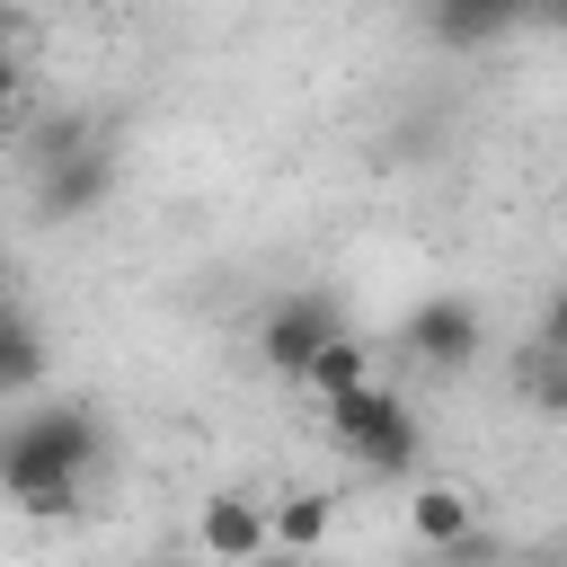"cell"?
I'll list each match as a JSON object with an SVG mask.
<instances>
[{
    "label": "cell",
    "mask_w": 567,
    "mask_h": 567,
    "mask_svg": "<svg viewBox=\"0 0 567 567\" xmlns=\"http://www.w3.org/2000/svg\"><path fill=\"white\" fill-rule=\"evenodd\" d=\"M328 434H337L372 478H408V470H416V443H425L416 408H408L390 381H363V390L328 399Z\"/></svg>",
    "instance_id": "7a4b0ae2"
},
{
    "label": "cell",
    "mask_w": 567,
    "mask_h": 567,
    "mask_svg": "<svg viewBox=\"0 0 567 567\" xmlns=\"http://www.w3.org/2000/svg\"><path fill=\"white\" fill-rule=\"evenodd\" d=\"M540 346H558V354H567V284H558V301H549V319H540Z\"/></svg>",
    "instance_id": "4fadbf2b"
},
{
    "label": "cell",
    "mask_w": 567,
    "mask_h": 567,
    "mask_svg": "<svg viewBox=\"0 0 567 567\" xmlns=\"http://www.w3.org/2000/svg\"><path fill=\"white\" fill-rule=\"evenodd\" d=\"M363 381H372V346L346 328V337L310 363V390H319V408H328V399H346V390H363Z\"/></svg>",
    "instance_id": "8fae6325"
},
{
    "label": "cell",
    "mask_w": 567,
    "mask_h": 567,
    "mask_svg": "<svg viewBox=\"0 0 567 567\" xmlns=\"http://www.w3.org/2000/svg\"><path fill=\"white\" fill-rule=\"evenodd\" d=\"M106 186H115V159H106V142L71 115V124H53V142H44V168H35V204L53 213V221H80V213H97L106 204Z\"/></svg>",
    "instance_id": "3957f363"
},
{
    "label": "cell",
    "mask_w": 567,
    "mask_h": 567,
    "mask_svg": "<svg viewBox=\"0 0 567 567\" xmlns=\"http://www.w3.org/2000/svg\"><path fill=\"white\" fill-rule=\"evenodd\" d=\"M408 532H416L425 549H461V540L478 532V505H470V487H452V478H425V487L408 496Z\"/></svg>",
    "instance_id": "ba28073f"
},
{
    "label": "cell",
    "mask_w": 567,
    "mask_h": 567,
    "mask_svg": "<svg viewBox=\"0 0 567 567\" xmlns=\"http://www.w3.org/2000/svg\"><path fill=\"white\" fill-rule=\"evenodd\" d=\"M248 567H310V558H292V549H266V558H248Z\"/></svg>",
    "instance_id": "5bb4252c"
},
{
    "label": "cell",
    "mask_w": 567,
    "mask_h": 567,
    "mask_svg": "<svg viewBox=\"0 0 567 567\" xmlns=\"http://www.w3.org/2000/svg\"><path fill=\"white\" fill-rule=\"evenodd\" d=\"M328 523H337V505H328L319 487H301V496H284V505H275V549L310 558V549L328 540Z\"/></svg>",
    "instance_id": "30bf717a"
},
{
    "label": "cell",
    "mask_w": 567,
    "mask_h": 567,
    "mask_svg": "<svg viewBox=\"0 0 567 567\" xmlns=\"http://www.w3.org/2000/svg\"><path fill=\"white\" fill-rule=\"evenodd\" d=\"M195 540H204V558H213V567H248V558H266V549H275V505H257L248 487H221V496H204Z\"/></svg>",
    "instance_id": "8992f818"
},
{
    "label": "cell",
    "mask_w": 567,
    "mask_h": 567,
    "mask_svg": "<svg viewBox=\"0 0 567 567\" xmlns=\"http://www.w3.org/2000/svg\"><path fill=\"white\" fill-rule=\"evenodd\" d=\"M523 18H532V0H425V35L452 53H478V44L514 35Z\"/></svg>",
    "instance_id": "52a82bcc"
},
{
    "label": "cell",
    "mask_w": 567,
    "mask_h": 567,
    "mask_svg": "<svg viewBox=\"0 0 567 567\" xmlns=\"http://www.w3.org/2000/svg\"><path fill=\"white\" fill-rule=\"evenodd\" d=\"M337 337H346V310H337V292H319V284L284 292V301L257 319V354H266L284 381H310V363H319Z\"/></svg>",
    "instance_id": "277c9868"
},
{
    "label": "cell",
    "mask_w": 567,
    "mask_h": 567,
    "mask_svg": "<svg viewBox=\"0 0 567 567\" xmlns=\"http://www.w3.org/2000/svg\"><path fill=\"white\" fill-rule=\"evenodd\" d=\"M523 390H532V408L567 416V354H558V346H532V354H523Z\"/></svg>",
    "instance_id": "7c38bea8"
},
{
    "label": "cell",
    "mask_w": 567,
    "mask_h": 567,
    "mask_svg": "<svg viewBox=\"0 0 567 567\" xmlns=\"http://www.w3.org/2000/svg\"><path fill=\"white\" fill-rule=\"evenodd\" d=\"M151 567H195V558H151Z\"/></svg>",
    "instance_id": "9a60e30c"
},
{
    "label": "cell",
    "mask_w": 567,
    "mask_h": 567,
    "mask_svg": "<svg viewBox=\"0 0 567 567\" xmlns=\"http://www.w3.org/2000/svg\"><path fill=\"white\" fill-rule=\"evenodd\" d=\"M106 461V425L89 408H18L9 416V443H0V487L18 514L53 523L80 505V487L97 478Z\"/></svg>",
    "instance_id": "6da1fadb"
},
{
    "label": "cell",
    "mask_w": 567,
    "mask_h": 567,
    "mask_svg": "<svg viewBox=\"0 0 567 567\" xmlns=\"http://www.w3.org/2000/svg\"><path fill=\"white\" fill-rule=\"evenodd\" d=\"M399 346H408L425 372H470V363H478V346H487V328H478V310H470L461 292H434V301H416V310H408Z\"/></svg>",
    "instance_id": "5b68a950"
},
{
    "label": "cell",
    "mask_w": 567,
    "mask_h": 567,
    "mask_svg": "<svg viewBox=\"0 0 567 567\" xmlns=\"http://www.w3.org/2000/svg\"><path fill=\"white\" fill-rule=\"evenodd\" d=\"M0 381H9V399H27V390L44 381V328H35L27 301H9V328H0Z\"/></svg>",
    "instance_id": "9c48e42d"
}]
</instances>
